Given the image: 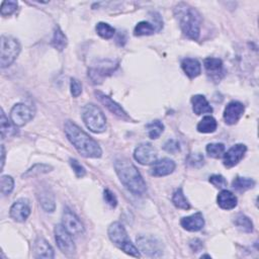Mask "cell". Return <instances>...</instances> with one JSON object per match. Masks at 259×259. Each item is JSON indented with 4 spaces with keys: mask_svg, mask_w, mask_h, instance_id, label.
Listing matches in <instances>:
<instances>
[{
    "mask_svg": "<svg viewBox=\"0 0 259 259\" xmlns=\"http://www.w3.org/2000/svg\"><path fill=\"white\" fill-rule=\"evenodd\" d=\"M65 134L68 140L79 153L86 158H99L102 151L98 143L87 135L82 129L74 124L71 120L65 123Z\"/></svg>",
    "mask_w": 259,
    "mask_h": 259,
    "instance_id": "cell-1",
    "label": "cell"
},
{
    "mask_svg": "<svg viewBox=\"0 0 259 259\" xmlns=\"http://www.w3.org/2000/svg\"><path fill=\"white\" fill-rule=\"evenodd\" d=\"M115 169L121 184L135 195L142 196L147 191L146 182L137 167L126 158H118L115 162Z\"/></svg>",
    "mask_w": 259,
    "mask_h": 259,
    "instance_id": "cell-2",
    "label": "cell"
},
{
    "mask_svg": "<svg viewBox=\"0 0 259 259\" xmlns=\"http://www.w3.org/2000/svg\"><path fill=\"white\" fill-rule=\"evenodd\" d=\"M174 14L179 23L182 33L190 40H199L202 24L200 12L189 4L180 2L175 6Z\"/></svg>",
    "mask_w": 259,
    "mask_h": 259,
    "instance_id": "cell-3",
    "label": "cell"
},
{
    "mask_svg": "<svg viewBox=\"0 0 259 259\" xmlns=\"http://www.w3.org/2000/svg\"><path fill=\"white\" fill-rule=\"evenodd\" d=\"M109 237L116 246L125 253L132 255L134 257H140L139 249L137 248L129 238V235L125 229V227L119 222H115L109 227Z\"/></svg>",
    "mask_w": 259,
    "mask_h": 259,
    "instance_id": "cell-4",
    "label": "cell"
},
{
    "mask_svg": "<svg viewBox=\"0 0 259 259\" xmlns=\"http://www.w3.org/2000/svg\"><path fill=\"white\" fill-rule=\"evenodd\" d=\"M82 118L87 129L99 134L106 130V118L103 112L94 103L86 104L82 111Z\"/></svg>",
    "mask_w": 259,
    "mask_h": 259,
    "instance_id": "cell-5",
    "label": "cell"
},
{
    "mask_svg": "<svg viewBox=\"0 0 259 259\" xmlns=\"http://www.w3.org/2000/svg\"><path fill=\"white\" fill-rule=\"evenodd\" d=\"M21 53V45L17 39L8 36L1 37V59H0V64L1 68H6L10 66L15 59Z\"/></svg>",
    "mask_w": 259,
    "mask_h": 259,
    "instance_id": "cell-6",
    "label": "cell"
},
{
    "mask_svg": "<svg viewBox=\"0 0 259 259\" xmlns=\"http://www.w3.org/2000/svg\"><path fill=\"white\" fill-rule=\"evenodd\" d=\"M137 246L141 252L150 257H160L163 254L162 242L154 236L141 235L137 237Z\"/></svg>",
    "mask_w": 259,
    "mask_h": 259,
    "instance_id": "cell-7",
    "label": "cell"
},
{
    "mask_svg": "<svg viewBox=\"0 0 259 259\" xmlns=\"http://www.w3.org/2000/svg\"><path fill=\"white\" fill-rule=\"evenodd\" d=\"M55 239L59 249L66 255H72L75 252V244L72 235L67 231L63 225H57L55 227Z\"/></svg>",
    "mask_w": 259,
    "mask_h": 259,
    "instance_id": "cell-8",
    "label": "cell"
},
{
    "mask_svg": "<svg viewBox=\"0 0 259 259\" xmlns=\"http://www.w3.org/2000/svg\"><path fill=\"white\" fill-rule=\"evenodd\" d=\"M35 116L33 108L26 105L25 103L15 104L10 111V118L12 124L17 127H23L32 120Z\"/></svg>",
    "mask_w": 259,
    "mask_h": 259,
    "instance_id": "cell-9",
    "label": "cell"
},
{
    "mask_svg": "<svg viewBox=\"0 0 259 259\" xmlns=\"http://www.w3.org/2000/svg\"><path fill=\"white\" fill-rule=\"evenodd\" d=\"M157 150L150 143H143L135 149L134 158L142 165H151L157 160Z\"/></svg>",
    "mask_w": 259,
    "mask_h": 259,
    "instance_id": "cell-10",
    "label": "cell"
},
{
    "mask_svg": "<svg viewBox=\"0 0 259 259\" xmlns=\"http://www.w3.org/2000/svg\"><path fill=\"white\" fill-rule=\"evenodd\" d=\"M63 226L66 228L67 231L72 235V236H79L84 233V227L79 218L76 216L74 212L68 209L65 208L63 212Z\"/></svg>",
    "mask_w": 259,
    "mask_h": 259,
    "instance_id": "cell-11",
    "label": "cell"
},
{
    "mask_svg": "<svg viewBox=\"0 0 259 259\" xmlns=\"http://www.w3.org/2000/svg\"><path fill=\"white\" fill-rule=\"evenodd\" d=\"M245 112V106L242 102L233 100L228 103L224 111V119L227 125H235L239 119L242 118L243 114Z\"/></svg>",
    "mask_w": 259,
    "mask_h": 259,
    "instance_id": "cell-12",
    "label": "cell"
},
{
    "mask_svg": "<svg viewBox=\"0 0 259 259\" xmlns=\"http://www.w3.org/2000/svg\"><path fill=\"white\" fill-rule=\"evenodd\" d=\"M247 151V147L244 144H237L232 146L226 153H224V165L227 168H232L236 166L243 158Z\"/></svg>",
    "mask_w": 259,
    "mask_h": 259,
    "instance_id": "cell-13",
    "label": "cell"
},
{
    "mask_svg": "<svg viewBox=\"0 0 259 259\" xmlns=\"http://www.w3.org/2000/svg\"><path fill=\"white\" fill-rule=\"evenodd\" d=\"M9 215L15 222H25L30 215V205L28 200L20 199L15 201L10 208Z\"/></svg>",
    "mask_w": 259,
    "mask_h": 259,
    "instance_id": "cell-14",
    "label": "cell"
},
{
    "mask_svg": "<svg viewBox=\"0 0 259 259\" xmlns=\"http://www.w3.org/2000/svg\"><path fill=\"white\" fill-rule=\"evenodd\" d=\"M176 164L173 160L169 158H163L161 160H156L153 164H152L150 173L151 175L156 176V177H162L171 174L175 170Z\"/></svg>",
    "mask_w": 259,
    "mask_h": 259,
    "instance_id": "cell-15",
    "label": "cell"
},
{
    "mask_svg": "<svg viewBox=\"0 0 259 259\" xmlns=\"http://www.w3.org/2000/svg\"><path fill=\"white\" fill-rule=\"evenodd\" d=\"M95 95L97 97V99L105 106L106 109H108L111 113H113L114 115H116L117 117L120 118H124V119H128L129 116L127 115V113L124 111V109L121 108V106L117 103L115 100H113L109 95L104 94L101 91H95Z\"/></svg>",
    "mask_w": 259,
    "mask_h": 259,
    "instance_id": "cell-16",
    "label": "cell"
},
{
    "mask_svg": "<svg viewBox=\"0 0 259 259\" xmlns=\"http://www.w3.org/2000/svg\"><path fill=\"white\" fill-rule=\"evenodd\" d=\"M204 66L209 76H211V78L220 80L223 77L225 70H224V65H223L221 59L209 57L205 59Z\"/></svg>",
    "mask_w": 259,
    "mask_h": 259,
    "instance_id": "cell-17",
    "label": "cell"
},
{
    "mask_svg": "<svg viewBox=\"0 0 259 259\" xmlns=\"http://www.w3.org/2000/svg\"><path fill=\"white\" fill-rule=\"evenodd\" d=\"M184 229L189 232H197L202 230L205 226V219L202 212H195V214L182 218L180 221Z\"/></svg>",
    "mask_w": 259,
    "mask_h": 259,
    "instance_id": "cell-18",
    "label": "cell"
},
{
    "mask_svg": "<svg viewBox=\"0 0 259 259\" xmlns=\"http://www.w3.org/2000/svg\"><path fill=\"white\" fill-rule=\"evenodd\" d=\"M34 252L36 258H54L55 253L53 247L44 238H38L34 244Z\"/></svg>",
    "mask_w": 259,
    "mask_h": 259,
    "instance_id": "cell-19",
    "label": "cell"
},
{
    "mask_svg": "<svg viewBox=\"0 0 259 259\" xmlns=\"http://www.w3.org/2000/svg\"><path fill=\"white\" fill-rule=\"evenodd\" d=\"M217 202L221 209L227 210V211L235 209L238 204V200H237L236 195L230 190H227V189H223L219 193L217 197Z\"/></svg>",
    "mask_w": 259,
    "mask_h": 259,
    "instance_id": "cell-20",
    "label": "cell"
},
{
    "mask_svg": "<svg viewBox=\"0 0 259 259\" xmlns=\"http://www.w3.org/2000/svg\"><path fill=\"white\" fill-rule=\"evenodd\" d=\"M181 68L190 79L197 77L202 73V65L196 59L186 58L182 60Z\"/></svg>",
    "mask_w": 259,
    "mask_h": 259,
    "instance_id": "cell-21",
    "label": "cell"
},
{
    "mask_svg": "<svg viewBox=\"0 0 259 259\" xmlns=\"http://www.w3.org/2000/svg\"><path fill=\"white\" fill-rule=\"evenodd\" d=\"M191 103H192V111L197 116L212 113V108L210 105L207 98L202 94L193 95L191 97Z\"/></svg>",
    "mask_w": 259,
    "mask_h": 259,
    "instance_id": "cell-22",
    "label": "cell"
},
{
    "mask_svg": "<svg viewBox=\"0 0 259 259\" xmlns=\"http://www.w3.org/2000/svg\"><path fill=\"white\" fill-rule=\"evenodd\" d=\"M113 71H115L114 66L106 65L105 67L100 66L97 68H91L89 70L88 75H89V77L91 78V80L94 81V83L97 84V83H100L106 77V76L112 74Z\"/></svg>",
    "mask_w": 259,
    "mask_h": 259,
    "instance_id": "cell-23",
    "label": "cell"
},
{
    "mask_svg": "<svg viewBox=\"0 0 259 259\" xmlns=\"http://www.w3.org/2000/svg\"><path fill=\"white\" fill-rule=\"evenodd\" d=\"M39 201L42 208L48 212H53L56 208L55 204V197L52 192L48 189H44L39 194Z\"/></svg>",
    "mask_w": 259,
    "mask_h": 259,
    "instance_id": "cell-24",
    "label": "cell"
},
{
    "mask_svg": "<svg viewBox=\"0 0 259 259\" xmlns=\"http://www.w3.org/2000/svg\"><path fill=\"white\" fill-rule=\"evenodd\" d=\"M218 123L215 118H212L211 116H207L203 118V119L197 124V131L203 134H211L214 133L217 130Z\"/></svg>",
    "mask_w": 259,
    "mask_h": 259,
    "instance_id": "cell-25",
    "label": "cell"
},
{
    "mask_svg": "<svg viewBox=\"0 0 259 259\" xmlns=\"http://www.w3.org/2000/svg\"><path fill=\"white\" fill-rule=\"evenodd\" d=\"M52 46L57 49L58 51H63L66 47H67V37L65 36V34L62 32V29H61L59 26H56L54 29V36L51 42Z\"/></svg>",
    "mask_w": 259,
    "mask_h": 259,
    "instance_id": "cell-26",
    "label": "cell"
},
{
    "mask_svg": "<svg viewBox=\"0 0 259 259\" xmlns=\"http://www.w3.org/2000/svg\"><path fill=\"white\" fill-rule=\"evenodd\" d=\"M234 224L238 229L244 233H251L253 232V223L244 214H238L234 218Z\"/></svg>",
    "mask_w": 259,
    "mask_h": 259,
    "instance_id": "cell-27",
    "label": "cell"
},
{
    "mask_svg": "<svg viewBox=\"0 0 259 259\" xmlns=\"http://www.w3.org/2000/svg\"><path fill=\"white\" fill-rule=\"evenodd\" d=\"M232 187L234 189H236L238 191H245V190H248V189L253 188L255 187V181L252 178L237 176L232 181Z\"/></svg>",
    "mask_w": 259,
    "mask_h": 259,
    "instance_id": "cell-28",
    "label": "cell"
},
{
    "mask_svg": "<svg viewBox=\"0 0 259 259\" xmlns=\"http://www.w3.org/2000/svg\"><path fill=\"white\" fill-rule=\"evenodd\" d=\"M172 203L173 205L181 210H189L190 209V204L188 202V200L187 199L186 194L184 193V190L182 188H178L174 191L173 195H172Z\"/></svg>",
    "mask_w": 259,
    "mask_h": 259,
    "instance_id": "cell-29",
    "label": "cell"
},
{
    "mask_svg": "<svg viewBox=\"0 0 259 259\" xmlns=\"http://www.w3.org/2000/svg\"><path fill=\"white\" fill-rule=\"evenodd\" d=\"M0 130H1V138L5 139L6 137L15 135V128L11 125L10 121L5 116L4 111L1 109V118H0Z\"/></svg>",
    "mask_w": 259,
    "mask_h": 259,
    "instance_id": "cell-30",
    "label": "cell"
},
{
    "mask_svg": "<svg viewBox=\"0 0 259 259\" xmlns=\"http://www.w3.org/2000/svg\"><path fill=\"white\" fill-rule=\"evenodd\" d=\"M52 169H53V167L49 164H44V163L36 164L33 167H30V168L25 173H24L23 177H35V176H38L44 173H48L52 171Z\"/></svg>",
    "mask_w": 259,
    "mask_h": 259,
    "instance_id": "cell-31",
    "label": "cell"
},
{
    "mask_svg": "<svg viewBox=\"0 0 259 259\" xmlns=\"http://www.w3.org/2000/svg\"><path fill=\"white\" fill-rule=\"evenodd\" d=\"M155 33V26L148 22H140L134 29V35L137 37L150 36Z\"/></svg>",
    "mask_w": 259,
    "mask_h": 259,
    "instance_id": "cell-32",
    "label": "cell"
},
{
    "mask_svg": "<svg viewBox=\"0 0 259 259\" xmlns=\"http://www.w3.org/2000/svg\"><path fill=\"white\" fill-rule=\"evenodd\" d=\"M146 129L148 130V135L151 139H158L160 135L164 131V125L160 120H153L146 125Z\"/></svg>",
    "mask_w": 259,
    "mask_h": 259,
    "instance_id": "cell-33",
    "label": "cell"
},
{
    "mask_svg": "<svg viewBox=\"0 0 259 259\" xmlns=\"http://www.w3.org/2000/svg\"><path fill=\"white\" fill-rule=\"evenodd\" d=\"M96 33L98 34V36H100L102 39L105 40H109L112 39L115 34H116V29L109 24H105V23H98L96 24Z\"/></svg>",
    "mask_w": 259,
    "mask_h": 259,
    "instance_id": "cell-34",
    "label": "cell"
},
{
    "mask_svg": "<svg viewBox=\"0 0 259 259\" xmlns=\"http://www.w3.org/2000/svg\"><path fill=\"white\" fill-rule=\"evenodd\" d=\"M225 145L222 143H211L207 146V153L212 158H221L225 153Z\"/></svg>",
    "mask_w": 259,
    "mask_h": 259,
    "instance_id": "cell-35",
    "label": "cell"
},
{
    "mask_svg": "<svg viewBox=\"0 0 259 259\" xmlns=\"http://www.w3.org/2000/svg\"><path fill=\"white\" fill-rule=\"evenodd\" d=\"M0 186H1V193L3 195H9L14 188V180L9 175H3Z\"/></svg>",
    "mask_w": 259,
    "mask_h": 259,
    "instance_id": "cell-36",
    "label": "cell"
},
{
    "mask_svg": "<svg viewBox=\"0 0 259 259\" xmlns=\"http://www.w3.org/2000/svg\"><path fill=\"white\" fill-rule=\"evenodd\" d=\"M187 163L190 167H194V168H199V167H202L204 165L205 158H204L203 154H201V153H192V154H190L188 157Z\"/></svg>",
    "mask_w": 259,
    "mask_h": 259,
    "instance_id": "cell-37",
    "label": "cell"
},
{
    "mask_svg": "<svg viewBox=\"0 0 259 259\" xmlns=\"http://www.w3.org/2000/svg\"><path fill=\"white\" fill-rule=\"evenodd\" d=\"M18 9V2L17 1H3L1 4V13L2 17H9L12 13Z\"/></svg>",
    "mask_w": 259,
    "mask_h": 259,
    "instance_id": "cell-38",
    "label": "cell"
},
{
    "mask_svg": "<svg viewBox=\"0 0 259 259\" xmlns=\"http://www.w3.org/2000/svg\"><path fill=\"white\" fill-rule=\"evenodd\" d=\"M209 181L218 188H225L227 187V180L221 174H212V176H210Z\"/></svg>",
    "mask_w": 259,
    "mask_h": 259,
    "instance_id": "cell-39",
    "label": "cell"
},
{
    "mask_svg": "<svg viewBox=\"0 0 259 259\" xmlns=\"http://www.w3.org/2000/svg\"><path fill=\"white\" fill-rule=\"evenodd\" d=\"M69 163H70L72 169L74 170V172H75V174L77 177H83L86 174V170H85L84 167L76 159L71 158L69 160Z\"/></svg>",
    "mask_w": 259,
    "mask_h": 259,
    "instance_id": "cell-40",
    "label": "cell"
},
{
    "mask_svg": "<svg viewBox=\"0 0 259 259\" xmlns=\"http://www.w3.org/2000/svg\"><path fill=\"white\" fill-rule=\"evenodd\" d=\"M70 89H71V94L73 97H78L82 94V84L79 82V80L75 79V78H71Z\"/></svg>",
    "mask_w": 259,
    "mask_h": 259,
    "instance_id": "cell-41",
    "label": "cell"
},
{
    "mask_svg": "<svg viewBox=\"0 0 259 259\" xmlns=\"http://www.w3.org/2000/svg\"><path fill=\"white\" fill-rule=\"evenodd\" d=\"M103 197H104L105 203H108L112 208H116L118 206L117 196L115 195V193L112 190L105 189L103 191Z\"/></svg>",
    "mask_w": 259,
    "mask_h": 259,
    "instance_id": "cell-42",
    "label": "cell"
},
{
    "mask_svg": "<svg viewBox=\"0 0 259 259\" xmlns=\"http://www.w3.org/2000/svg\"><path fill=\"white\" fill-rule=\"evenodd\" d=\"M164 150L169 152V153H176V152H178L180 150V146H179V143L176 141V140H173V139H170L167 141L164 146H163Z\"/></svg>",
    "mask_w": 259,
    "mask_h": 259,
    "instance_id": "cell-43",
    "label": "cell"
},
{
    "mask_svg": "<svg viewBox=\"0 0 259 259\" xmlns=\"http://www.w3.org/2000/svg\"><path fill=\"white\" fill-rule=\"evenodd\" d=\"M194 242H195V245L193 244V243H190V246H191L192 250H194V251L200 250V249L203 247L202 242H201L200 240H197V239H195V240H194Z\"/></svg>",
    "mask_w": 259,
    "mask_h": 259,
    "instance_id": "cell-44",
    "label": "cell"
},
{
    "mask_svg": "<svg viewBox=\"0 0 259 259\" xmlns=\"http://www.w3.org/2000/svg\"><path fill=\"white\" fill-rule=\"evenodd\" d=\"M1 156H2V159H1V171H2L4 162H5V148L3 145H1Z\"/></svg>",
    "mask_w": 259,
    "mask_h": 259,
    "instance_id": "cell-45",
    "label": "cell"
}]
</instances>
